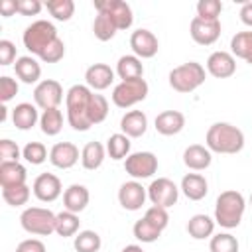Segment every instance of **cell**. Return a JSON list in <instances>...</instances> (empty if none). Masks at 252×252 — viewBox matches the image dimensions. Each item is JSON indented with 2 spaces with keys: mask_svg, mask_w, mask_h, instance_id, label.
Here are the masks:
<instances>
[{
  "mask_svg": "<svg viewBox=\"0 0 252 252\" xmlns=\"http://www.w3.org/2000/svg\"><path fill=\"white\" fill-rule=\"evenodd\" d=\"M43 4L39 0H18V14L22 16H37Z\"/></svg>",
  "mask_w": 252,
  "mask_h": 252,
  "instance_id": "47",
  "label": "cell"
},
{
  "mask_svg": "<svg viewBox=\"0 0 252 252\" xmlns=\"http://www.w3.org/2000/svg\"><path fill=\"white\" fill-rule=\"evenodd\" d=\"M213 161V154L207 146H201V144H191L185 148L183 152V163L193 169V171H203L211 165Z\"/></svg>",
  "mask_w": 252,
  "mask_h": 252,
  "instance_id": "19",
  "label": "cell"
},
{
  "mask_svg": "<svg viewBox=\"0 0 252 252\" xmlns=\"http://www.w3.org/2000/svg\"><path fill=\"white\" fill-rule=\"evenodd\" d=\"M240 20L244 26L252 28V2H244L240 8Z\"/></svg>",
  "mask_w": 252,
  "mask_h": 252,
  "instance_id": "51",
  "label": "cell"
},
{
  "mask_svg": "<svg viewBox=\"0 0 252 252\" xmlns=\"http://www.w3.org/2000/svg\"><path fill=\"white\" fill-rule=\"evenodd\" d=\"M39 126L41 132L47 136H57L63 128V112L59 108H47L39 116Z\"/></svg>",
  "mask_w": 252,
  "mask_h": 252,
  "instance_id": "31",
  "label": "cell"
},
{
  "mask_svg": "<svg viewBox=\"0 0 252 252\" xmlns=\"http://www.w3.org/2000/svg\"><path fill=\"white\" fill-rule=\"evenodd\" d=\"M106 156V146H102L100 142H89L83 150H81V163L85 169L94 171L102 165Z\"/></svg>",
  "mask_w": 252,
  "mask_h": 252,
  "instance_id": "29",
  "label": "cell"
},
{
  "mask_svg": "<svg viewBox=\"0 0 252 252\" xmlns=\"http://www.w3.org/2000/svg\"><path fill=\"white\" fill-rule=\"evenodd\" d=\"M108 116V100L102 96V94H96L93 93V98H91V104H89V118H91V124H100L104 122V118Z\"/></svg>",
  "mask_w": 252,
  "mask_h": 252,
  "instance_id": "38",
  "label": "cell"
},
{
  "mask_svg": "<svg viewBox=\"0 0 252 252\" xmlns=\"http://www.w3.org/2000/svg\"><path fill=\"white\" fill-rule=\"evenodd\" d=\"M205 67L197 61H187L183 65H177L169 71V87L177 93H193L205 83Z\"/></svg>",
  "mask_w": 252,
  "mask_h": 252,
  "instance_id": "4",
  "label": "cell"
},
{
  "mask_svg": "<svg viewBox=\"0 0 252 252\" xmlns=\"http://www.w3.org/2000/svg\"><path fill=\"white\" fill-rule=\"evenodd\" d=\"M57 30L51 22L47 20H35L32 22L26 30H24V35H22V41H24V47L32 53V55H41L55 39H57Z\"/></svg>",
  "mask_w": 252,
  "mask_h": 252,
  "instance_id": "5",
  "label": "cell"
},
{
  "mask_svg": "<svg viewBox=\"0 0 252 252\" xmlns=\"http://www.w3.org/2000/svg\"><path fill=\"white\" fill-rule=\"evenodd\" d=\"M154 126L161 136H173V134H179L183 130L185 116L179 110H163L156 116Z\"/></svg>",
  "mask_w": 252,
  "mask_h": 252,
  "instance_id": "20",
  "label": "cell"
},
{
  "mask_svg": "<svg viewBox=\"0 0 252 252\" xmlns=\"http://www.w3.org/2000/svg\"><path fill=\"white\" fill-rule=\"evenodd\" d=\"M2 199L10 207H22L30 199V187L28 185H16V187H4L2 189Z\"/></svg>",
  "mask_w": 252,
  "mask_h": 252,
  "instance_id": "40",
  "label": "cell"
},
{
  "mask_svg": "<svg viewBox=\"0 0 252 252\" xmlns=\"http://www.w3.org/2000/svg\"><path fill=\"white\" fill-rule=\"evenodd\" d=\"M179 189L183 191V195L189 201H201L209 193V183H207L205 175H201V173H187V175H183Z\"/></svg>",
  "mask_w": 252,
  "mask_h": 252,
  "instance_id": "22",
  "label": "cell"
},
{
  "mask_svg": "<svg viewBox=\"0 0 252 252\" xmlns=\"http://www.w3.org/2000/svg\"><path fill=\"white\" fill-rule=\"evenodd\" d=\"M130 47H132V51H134L136 57L150 59V57H154L158 53L159 41H158V37L150 30L140 28V30L132 32V35H130Z\"/></svg>",
  "mask_w": 252,
  "mask_h": 252,
  "instance_id": "14",
  "label": "cell"
},
{
  "mask_svg": "<svg viewBox=\"0 0 252 252\" xmlns=\"http://www.w3.org/2000/svg\"><path fill=\"white\" fill-rule=\"evenodd\" d=\"M32 189H33V195H35L39 201H43V203L55 201V199L61 195V191H63L61 179H59L57 175H53V173H41V175H37V177L33 179Z\"/></svg>",
  "mask_w": 252,
  "mask_h": 252,
  "instance_id": "16",
  "label": "cell"
},
{
  "mask_svg": "<svg viewBox=\"0 0 252 252\" xmlns=\"http://www.w3.org/2000/svg\"><path fill=\"white\" fill-rule=\"evenodd\" d=\"M116 75L120 81H132V79H144V65L142 59L136 55H122L116 63Z\"/></svg>",
  "mask_w": 252,
  "mask_h": 252,
  "instance_id": "28",
  "label": "cell"
},
{
  "mask_svg": "<svg viewBox=\"0 0 252 252\" xmlns=\"http://www.w3.org/2000/svg\"><path fill=\"white\" fill-rule=\"evenodd\" d=\"M0 158H2V161H20L22 150L18 148L16 142H12L10 138H4V140H0Z\"/></svg>",
  "mask_w": 252,
  "mask_h": 252,
  "instance_id": "46",
  "label": "cell"
},
{
  "mask_svg": "<svg viewBox=\"0 0 252 252\" xmlns=\"http://www.w3.org/2000/svg\"><path fill=\"white\" fill-rule=\"evenodd\" d=\"M55 220L57 215L43 207H28L20 215L22 228L35 236H49L51 232H55Z\"/></svg>",
  "mask_w": 252,
  "mask_h": 252,
  "instance_id": "6",
  "label": "cell"
},
{
  "mask_svg": "<svg viewBox=\"0 0 252 252\" xmlns=\"http://www.w3.org/2000/svg\"><path fill=\"white\" fill-rule=\"evenodd\" d=\"M209 250L211 252H238V240L230 232H219L211 236Z\"/></svg>",
  "mask_w": 252,
  "mask_h": 252,
  "instance_id": "37",
  "label": "cell"
},
{
  "mask_svg": "<svg viewBox=\"0 0 252 252\" xmlns=\"http://www.w3.org/2000/svg\"><path fill=\"white\" fill-rule=\"evenodd\" d=\"M43 6L59 22H67L75 14V2L73 0H47Z\"/></svg>",
  "mask_w": 252,
  "mask_h": 252,
  "instance_id": "36",
  "label": "cell"
},
{
  "mask_svg": "<svg viewBox=\"0 0 252 252\" xmlns=\"http://www.w3.org/2000/svg\"><path fill=\"white\" fill-rule=\"evenodd\" d=\"M14 71H16V77L26 83V85H33L39 81L41 77V65L32 57V55H22L16 59L14 63Z\"/></svg>",
  "mask_w": 252,
  "mask_h": 252,
  "instance_id": "24",
  "label": "cell"
},
{
  "mask_svg": "<svg viewBox=\"0 0 252 252\" xmlns=\"http://www.w3.org/2000/svg\"><path fill=\"white\" fill-rule=\"evenodd\" d=\"M207 73L215 79H228L236 73V59L228 51H213L207 59Z\"/></svg>",
  "mask_w": 252,
  "mask_h": 252,
  "instance_id": "15",
  "label": "cell"
},
{
  "mask_svg": "<svg viewBox=\"0 0 252 252\" xmlns=\"http://www.w3.org/2000/svg\"><path fill=\"white\" fill-rule=\"evenodd\" d=\"M230 51L234 57H240L252 65V32H238L236 35H232Z\"/></svg>",
  "mask_w": 252,
  "mask_h": 252,
  "instance_id": "30",
  "label": "cell"
},
{
  "mask_svg": "<svg viewBox=\"0 0 252 252\" xmlns=\"http://www.w3.org/2000/svg\"><path fill=\"white\" fill-rule=\"evenodd\" d=\"M124 171L132 179H148L158 171V158L152 152H134L124 159Z\"/></svg>",
  "mask_w": 252,
  "mask_h": 252,
  "instance_id": "8",
  "label": "cell"
},
{
  "mask_svg": "<svg viewBox=\"0 0 252 252\" xmlns=\"http://www.w3.org/2000/svg\"><path fill=\"white\" fill-rule=\"evenodd\" d=\"M63 100V87L55 79H43L35 85L33 89V102L37 108L47 110V108H59Z\"/></svg>",
  "mask_w": 252,
  "mask_h": 252,
  "instance_id": "10",
  "label": "cell"
},
{
  "mask_svg": "<svg viewBox=\"0 0 252 252\" xmlns=\"http://www.w3.org/2000/svg\"><path fill=\"white\" fill-rule=\"evenodd\" d=\"M12 122L18 130H30L39 122V114H37V106L32 102H20L16 104V108L12 110Z\"/></svg>",
  "mask_w": 252,
  "mask_h": 252,
  "instance_id": "26",
  "label": "cell"
},
{
  "mask_svg": "<svg viewBox=\"0 0 252 252\" xmlns=\"http://www.w3.org/2000/svg\"><path fill=\"white\" fill-rule=\"evenodd\" d=\"M63 55H65V43H63L61 37H57V39L39 55V59L45 61V63H57V61L63 59Z\"/></svg>",
  "mask_w": 252,
  "mask_h": 252,
  "instance_id": "44",
  "label": "cell"
},
{
  "mask_svg": "<svg viewBox=\"0 0 252 252\" xmlns=\"http://www.w3.org/2000/svg\"><path fill=\"white\" fill-rule=\"evenodd\" d=\"M16 12H18V0H2V2H0V14H2L4 18L14 16Z\"/></svg>",
  "mask_w": 252,
  "mask_h": 252,
  "instance_id": "50",
  "label": "cell"
},
{
  "mask_svg": "<svg viewBox=\"0 0 252 252\" xmlns=\"http://www.w3.org/2000/svg\"><path fill=\"white\" fill-rule=\"evenodd\" d=\"M100 244L102 240L94 230H81L75 234V240H73V246L77 252H98Z\"/></svg>",
  "mask_w": 252,
  "mask_h": 252,
  "instance_id": "34",
  "label": "cell"
},
{
  "mask_svg": "<svg viewBox=\"0 0 252 252\" xmlns=\"http://www.w3.org/2000/svg\"><path fill=\"white\" fill-rule=\"evenodd\" d=\"M89 199H91L89 189L85 185H81V183H73L63 193V207H65V211H71V213L79 215L81 211L87 209Z\"/></svg>",
  "mask_w": 252,
  "mask_h": 252,
  "instance_id": "21",
  "label": "cell"
},
{
  "mask_svg": "<svg viewBox=\"0 0 252 252\" xmlns=\"http://www.w3.org/2000/svg\"><path fill=\"white\" fill-rule=\"evenodd\" d=\"M94 8L98 14H108L118 30H128L134 22L132 8L124 0H94Z\"/></svg>",
  "mask_w": 252,
  "mask_h": 252,
  "instance_id": "11",
  "label": "cell"
},
{
  "mask_svg": "<svg viewBox=\"0 0 252 252\" xmlns=\"http://www.w3.org/2000/svg\"><path fill=\"white\" fill-rule=\"evenodd\" d=\"M146 199H148V189L142 187V183H138L136 179L122 183L118 189V203L126 211H140Z\"/></svg>",
  "mask_w": 252,
  "mask_h": 252,
  "instance_id": "13",
  "label": "cell"
},
{
  "mask_svg": "<svg viewBox=\"0 0 252 252\" xmlns=\"http://www.w3.org/2000/svg\"><path fill=\"white\" fill-rule=\"evenodd\" d=\"M215 224H217L215 219H211L209 215L199 213V215H193V217L189 219V222H187V232H189V236L195 238V240H205V238H211V236H213Z\"/></svg>",
  "mask_w": 252,
  "mask_h": 252,
  "instance_id": "27",
  "label": "cell"
},
{
  "mask_svg": "<svg viewBox=\"0 0 252 252\" xmlns=\"http://www.w3.org/2000/svg\"><path fill=\"white\" fill-rule=\"evenodd\" d=\"M222 12L220 0H199L197 2V16L203 20H219Z\"/></svg>",
  "mask_w": 252,
  "mask_h": 252,
  "instance_id": "42",
  "label": "cell"
},
{
  "mask_svg": "<svg viewBox=\"0 0 252 252\" xmlns=\"http://www.w3.org/2000/svg\"><path fill=\"white\" fill-rule=\"evenodd\" d=\"M18 91H20V87H18V81L16 79H12L8 75L0 77V100H2V104L10 102L18 94Z\"/></svg>",
  "mask_w": 252,
  "mask_h": 252,
  "instance_id": "45",
  "label": "cell"
},
{
  "mask_svg": "<svg viewBox=\"0 0 252 252\" xmlns=\"http://www.w3.org/2000/svg\"><path fill=\"white\" fill-rule=\"evenodd\" d=\"M120 130L128 138H140L148 130V116L142 110H130L120 120Z\"/></svg>",
  "mask_w": 252,
  "mask_h": 252,
  "instance_id": "25",
  "label": "cell"
},
{
  "mask_svg": "<svg viewBox=\"0 0 252 252\" xmlns=\"http://www.w3.org/2000/svg\"><path fill=\"white\" fill-rule=\"evenodd\" d=\"M189 33L199 45H213L220 37V22L219 20H203L195 16L189 24Z\"/></svg>",
  "mask_w": 252,
  "mask_h": 252,
  "instance_id": "12",
  "label": "cell"
},
{
  "mask_svg": "<svg viewBox=\"0 0 252 252\" xmlns=\"http://www.w3.org/2000/svg\"><path fill=\"white\" fill-rule=\"evenodd\" d=\"M93 32H94V37H96L98 41H110V39L116 35L118 28H116V24L112 22V18H110L108 14H98V16L94 18Z\"/></svg>",
  "mask_w": 252,
  "mask_h": 252,
  "instance_id": "35",
  "label": "cell"
},
{
  "mask_svg": "<svg viewBox=\"0 0 252 252\" xmlns=\"http://www.w3.org/2000/svg\"><path fill=\"white\" fill-rule=\"evenodd\" d=\"M246 201L236 189H226L217 197L215 203V222L222 228H236L244 217Z\"/></svg>",
  "mask_w": 252,
  "mask_h": 252,
  "instance_id": "3",
  "label": "cell"
},
{
  "mask_svg": "<svg viewBox=\"0 0 252 252\" xmlns=\"http://www.w3.org/2000/svg\"><path fill=\"white\" fill-rule=\"evenodd\" d=\"M144 219L148 220V222H152L158 230H165V226L169 224V215H167V209H163V207H156V205H152L148 211H146V215H144Z\"/></svg>",
  "mask_w": 252,
  "mask_h": 252,
  "instance_id": "43",
  "label": "cell"
},
{
  "mask_svg": "<svg viewBox=\"0 0 252 252\" xmlns=\"http://www.w3.org/2000/svg\"><path fill=\"white\" fill-rule=\"evenodd\" d=\"M22 158L32 165H39L47 159V148L41 142H28L22 150Z\"/></svg>",
  "mask_w": 252,
  "mask_h": 252,
  "instance_id": "41",
  "label": "cell"
},
{
  "mask_svg": "<svg viewBox=\"0 0 252 252\" xmlns=\"http://www.w3.org/2000/svg\"><path fill=\"white\" fill-rule=\"evenodd\" d=\"M148 83L144 79H132V81H120L112 89V102L118 108H130L138 102H142L148 96Z\"/></svg>",
  "mask_w": 252,
  "mask_h": 252,
  "instance_id": "7",
  "label": "cell"
},
{
  "mask_svg": "<svg viewBox=\"0 0 252 252\" xmlns=\"http://www.w3.org/2000/svg\"><path fill=\"white\" fill-rule=\"evenodd\" d=\"M14 252H45V244L37 238H28V240H22Z\"/></svg>",
  "mask_w": 252,
  "mask_h": 252,
  "instance_id": "49",
  "label": "cell"
},
{
  "mask_svg": "<svg viewBox=\"0 0 252 252\" xmlns=\"http://www.w3.org/2000/svg\"><path fill=\"white\" fill-rule=\"evenodd\" d=\"M16 59V45L10 39H0V65H10Z\"/></svg>",
  "mask_w": 252,
  "mask_h": 252,
  "instance_id": "48",
  "label": "cell"
},
{
  "mask_svg": "<svg viewBox=\"0 0 252 252\" xmlns=\"http://www.w3.org/2000/svg\"><path fill=\"white\" fill-rule=\"evenodd\" d=\"M28 171L20 161H0V185L4 187H16L26 185Z\"/></svg>",
  "mask_w": 252,
  "mask_h": 252,
  "instance_id": "23",
  "label": "cell"
},
{
  "mask_svg": "<svg viewBox=\"0 0 252 252\" xmlns=\"http://www.w3.org/2000/svg\"><path fill=\"white\" fill-rule=\"evenodd\" d=\"M93 93L87 85H73L65 94V106H67V122L77 132H87L93 124L89 118V104L93 98Z\"/></svg>",
  "mask_w": 252,
  "mask_h": 252,
  "instance_id": "1",
  "label": "cell"
},
{
  "mask_svg": "<svg viewBox=\"0 0 252 252\" xmlns=\"http://www.w3.org/2000/svg\"><path fill=\"white\" fill-rule=\"evenodd\" d=\"M85 83L91 91H104L114 83V71L106 63H94L85 71Z\"/></svg>",
  "mask_w": 252,
  "mask_h": 252,
  "instance_id": "18",
  "label": "cell"
},
{
  "mask_svg": "<svg viewBox=\"0 0 252 252\" xmlns=\"http://www.w3.org/2000/svg\"><path fill=\"white\" fill-rule=\"evenodd\" d=\"M122 252H144V250H142V246H138V244H128V246L122 248Z\"/></svg>",
  "mask_w": 252,
  "mask_h": 252,
  "instance_id": "52",
  "label": "cell"
},
{
  "mask_svg": "<svg viewBox=\"0 0 252 252\" xmlns=\"http://www.w3.org/2000/svg\"><path fill=\"white\" fill-rule=\"evenodd\" d=\"M148 199L152 201V205L156 207H163V209H169L177 203L179 199V187L167 179V177H158L150 183L148 187Z\"/></svg>",
  "mask_w": 252,
  "mask_h": 252,
  "instance_id": "9",
  "label": "cell"
},
{
  "mask_svg": "<svg viewBox=\"0 0 252 252\" xmlns=\"http://www.w3.org/2000/svg\"><path fill=\"white\" fill-rule=\"evenodd\" d=\"M250 205H252V193H250Z\"/></svg>",
  "mask_w": 252,
  "mask_h": 252,
  "instance_id": "53",
  "label": "cell"
},
{
  "mask_svg": "<svg viewBox=\"0 0 252 252\" xmlns=\"http://www.w3.org/2000/svg\"><path fill=\"white\" fill-rule=\"evenodd\" d=\"M132 232H134V236H136L140 242H146V244L156 242V240L159 238V234H161V230H158V228H156L152 222H148L144 217H142L140 220L134 222Z\"/></svg>",
  "mask_w": 252,
  "mask_h": 252,
  "instance_id": "39",
  "label": "cell"
},
{
  "mask_svg": "<svg viewBox=\"0 0 252 252\" xmlns=\"http://www.w3.org/2000/svg\"><path fill=\"white\" fill-rule=\"evenodd\" d=\"M205 144L215 154H238L244 148V134L230 122H215L207 130Z\"/></svg>",
  "mask_w": 252,
  "mask_h": 252,
  "instance_id": "2",
  "label": "cell"
},
{
  "mask_svg": "<svg viewBox=\"0 0 252 252\" xmlns=\"http://www.w3.org/2000/svg\"><path fill=\"white\" fill-rule=\"evenodd\" d=\"M49 161L59 169H71L79 161V148L73 142H57L49 150Z\"/></svg>",
  "mask_w": 252,
  "mask_h": 252,
  "instance_id": "17",
  "label": "cell"
},
{
  "mask_svg": "<svg viewBox=\"0 0 252 252\" xmlns=\"http://www.w3.org/2000/svg\"><path fill=\"white\" fill-rule=\"evenodd\" d=\"M79 215L71 213V211H61L57 213V220H55V232L63 238L67 236H75L79 232Z\"/></svg>",
  "mask_w": 252,
  "mask_h": 252,
  "instance_id": "32",
  "label": "cell"
},
{
  "mask_svg": "<svg viewBox=\"0 0 252 252\" xmlns=\"http://www.w3.org/2000/svg\"><path fill=\"white\" fill-rule=\"evenodd\" d=\"M106 154L112 159H126L130 156V138L122 132L112 134L106 140Z\"/></svg>",
  "mask_w": 252,
  "mask_h": 252,
  "instance_id": "33",
  "label": "cell"
}]
</instances>
